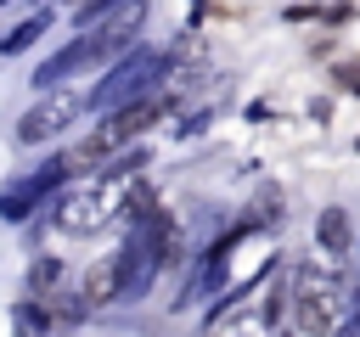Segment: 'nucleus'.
I'll return each mask as SVG.
<instances>
[{
    "mask_svg": "<svg viewBox=\"0 0 360 337\" xmlns=\"http://www.w3.org/2000/svg\"><path fill=\"white\" fill-rule=\"evenodd\" d=\"M51 320H45V309L39 303H17V337H39Z\"/></svg>",
    "mask_w": 360,
    "mask_h": 337,
    "instance_id": "6e6552de",
    "label": "nucleus"
},
{
    "mask_svg": "<svg viewBox=\"0 0 360 337\" xmlns=\"http://www.w3.org/2000/svg\"><path fill=\"white\" fill-rule=\"evenodd\" d=\"M332 84H338V90H349V95H360V56L338 62V67H332Z\"/></svg>",
    "mask_w": 360,
    "mask_h": 337,
    "instance_id": "1a4fd4ad",
    "label": "nucleus"
},
{
    "mask_svg": "<svg viewBox=\"0 0 360 337\" xmlns=\"http://www.w3.org/2000/svg\"><path fill=\"white\" fill-rule=\"evenodd\" d=\"M45 28H51V11H28V17H22V22H17L6 39H0V56H17V51H28V45H34Z\"/></svg>",
    "mask_w": 360,
    "mask_h": 337,
    "instance_id": "423d86ee",
    "label": "nucleus"
},
{
    "mask_svg": "<svg viewBox=\"0 0 360 337\" xmlns=\"http://www.w3.org/2000/svg\"><path fill=\"white\" fill-rule=\"evenodd\" d=\"M287 309H292V326L304 337H338L349 320H354V298H349V275L338 264H315L304 258L292 275H287Z\"/></svg>",
    "mask_w": 360,
    "mask_h": 337,
    "instance_id": "f03ea898",
    "label": "nucleus"
},
{
    "mask_svg": "<svg viewBox=\"0 0 360 337\" xmlns=\"http://www.w3.org/2000/svg\"><path fill=\"white\" fill-rule=\"evenodd\" d=\"M112 62V51L96 39V34H79L73 45H62L56 56H45L39 67H34V84H39V95L45 90H62L68 79H79V73H96V67H107Z\"/></svg>",
    "mask_w": 360,
    "mask_h": 337,
    "instance_id": "20e7f679",
    "label": "nucleus"
},
{
    "mask_svg": "<svg viewBox=\"0 0 360 337\" xmlns=\"http://www.w3.org/2000/svg\"><path fill=\"white\" fill-rule=\"evenodd\" d=\"M90 112V95L79 84H62V90H45L22 118H17V146H45L56 135H68L79 118Z\"/></svg>",
    "mask_w": 360,
    "mask_h": 337,
    "instance_id": "7ed1b4c3",
    "label": "nucleus"
},
{
    "mask_svg": "<svg viewBox=\"0 0 360 337\" xmlns=\"http://www.w3.org/2000/svg\"><path fill=\"white\" fill-rule=\"evenodd\" d=\"M135 168H141V152H124V157H112L107 168H96L84 185H73V191L56 202L51 225H56L62 236H96V230H107L112 219H129V202H135V191H141Z\"/></svg>",
    "mask_w": 360,
    "mask_h": 337,
    "instance_id": "f257e3e1",
    "label": "nucleus"
},
{
    "mask_svg": "<svg viewBox=\"0 0 360 337\" xmlns=\"http://www.w3.org/2000/svg\"><path fill=\"white\" fill-rule=\"evenodd\" d=\"M315 242H321V258L343 270V258L354 253V225H349V213H343V208H321V219H315Z\"/></svg>",
    "mask_w": 360,
    "mask_h": 337,
    "instance_id": "39448f33",
    "label": "nucleus"
},
{
    "mask_svg": "<svg viewBox=\"0 0 360 337\" xmlns=\"http://www.w3.org/2000/svg\"><path fill=\"white\" fill-rule=\"evenodd\" d=\"M62 286V258H34V270H28V292H56Z\"/></svg>",
    "mask_w": 360,
    "mask_h": 337,
    "instance_id": "0eeeda50",
    "label": "nucleus"
}]
</instances>
